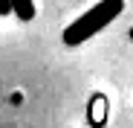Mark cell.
Instances as JSON below:
<instances>
[{
    "label": "cell",
    "instance_id": "7a4b0ae2",
    "mask_svg": "<svg viewBox=\"0 0 133 128\" xmlns=\"http://www.w3.org/2000/svg\"><path fill=\"white\" fill-rule=\"evenodd\" d=\"M9 3H12V12L20 20H32L35 18V3L32 0H9Z\"/></svg>",
    "mask_w": 133,
    "mask_h": 128
},
{
    "label": "cell",
    "instance_id": "6da1fadb",
    "mask_svg": "<svg viewBox=\"0 0 133 128\" xmlns=\"http://www.w3.org/2000/svg\"><path fill=\"white\" fill-rule=\"evenodd\" d=\"M122 12H124V0H101V3H96L93 9H87L81 18H75L64 29V44L66 47H78L84 41H90L93 35L104 32Z\"/></svg>",
    "mask_w": 133,
    "mask_h": 128
},
{
    "label": "cell",
    "instance_id": "3957f363",
    "mask_svg": "<svg viewBox=\"0 0 133 128\" xmlns=\"http://www.w3.org/2000/svg\"><path fill=\"white\" fill-rule=\"evenodd\" d=\"M6 12H12V3L9 0H0V15H6Z\"/></svg>",
    "mask_w": 133,
    "mask_h": 128
}]
</instances>
